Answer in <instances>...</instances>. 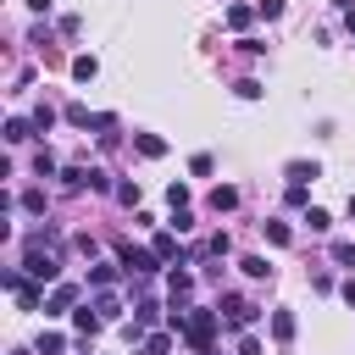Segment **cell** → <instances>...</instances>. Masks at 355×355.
<instances>
[{"label": "cell", "mask_w": 355, "mask_h": 355, "mask_svg": "<svg viewBox=\"0 0 355 355\" xmlns=\"http://www.w3.org/2000/svg\"><path fill=\"white\" fill-rule=\"evenodd\" d=\"M216 327H222V311H183V338L194 344V349H211L216 344Z\"/></svg>", "instance_id": "cell-1"}, {"label": "cell", "mask_w": 355, "mask_h": 355, "mask_svg": "<svg viewBox=\"0 0 355 355\" xmlns=\"http://www.w3.org/2000/svg\"><path fill=\"white\" fill-rule=\"evenodd\" d=\"M0 283L17 294V305H22V311H39V305H44V288H39V283H28V272H22V266H6V272H0Z\"/></svg>", "instance_id": "cell-2"}, {"label": "cell", "mask_w": 355, "mask_h": 355, "mask_svg": "<svg viewBox=\"0 0 355 355\" xmlns=\"http://www.w3.org/2000/svg\"><path fill=\"white\" fill-rule=\"evenodd\" d=\"M161 266H166V261H161L155 250H139V244H122V272H128V277H155Z\"/></svg>", "instance_id": "cell-3"}, {"label": "cell", "mask_w": 355, "mask_h": 355, "mask_svg": "<svg viewBox=\"0 0 355 355\" xmlns=\"http://www.w3.org/2000/svg\"><path fill=\"white\" fill-rule=\"evenodd\" d=\"M222 316H227V327H250V322H255L261 311H255L250 300H239V294H227V300H222Z\"/></svg>", "instance_id": "cell-4"}, {"label": "cell", "mask_w": 355, "mask_h": 355, "mask_svg": "<svg viewBox=\"0 0 355 355\" xmlns=\"http://www.w3.org/2000/svg\"><path fill=\"white\" fill-rule=\"evenodd\" d=\"M166 294H172V311H189V294H194V277H189V272H172V277H166Z\"/></svg>", "instance_id": "cell-5"}, {"label": "cell", "mask_w": 355, "mask_h": 355, "mask_svg": "<svg viewBox=\"0 0 355 355\" xmlns=\"http://www.w3.org/2000/svg\"><path fill=\"white\" fill-rule=\"evenodd\" d=\"M72 327H78V338H94V333L105 327V316H100L94 305H78V311H72Z\"/></svg>", "instance_id": "cell-6"}, {"label": "cell", "mask_w": 355, "mask_h": 355, "mask_svg": "<svg viewBox=\"0 0 355 355\" xmlns=\"http://www.w3.org/2000/svg\"><path fill=\"white\" fill-rule=\"evenodd\" d=\"M72 300H78V283H55V288H50V300H44V316H61Z\"/></svg>", "instance_id": "cell-7"}, {"label": "cell", "mask_w": 355, "mask_h": 355, "mask_svg": "<svg viewBox=\"0 0 355 355\" xmlns=\"http://www.w3.org/2000/svg\"><path fill=\"white\" fill-rule=\"evenodd\" d=\"M150 250H155V255H161V261H178V266H183V261H189V255H183V250H178V233H155V239H150Z\"/></svg>", "instance_id": "cell-8"}, {"label": "cell", "mask_w": 355, "mask_h": 355, "mask_svg": "<svg viewBox=\"0 0 355 355\" xmlns=\"http://www.w3.org/2000/svg\"><path fill=\"white\" fill-rule=\"evenodd\" d=\"M116 277H122V261H116V266H111V261H100V266H89V288H111Z\"/></svg>", "instance_id": "cell-9"}, {"label": "cell", "mask_w": 355, "mask_h": 355, "mask_svg": "<svg viewBox=\"0 0 355 355\" xmlns=\"http://www.w3.org/2000/svg\"><path fill=\"white\" fill-rule=\"evenodd\" d=\"M39 128H33V116H11L6 122V144H22V139H33Z\"/></svg>", "instance_id": "cell-10"}, {"label": "cell", "mask_w": 355, "mask_h": 355, "mask_svg": "<svg viewBox=\"0 0 355 355\" xmlns=\"http://www.w3.org/2000/svg\"><path fill=\"white\" fill-rule=\"evenodd\" d=\"M133 144H139V155H150V161L166 155V139H161V133H133Z\"/></svg>", "instance_id": "cell-11"}, {"label": "cell", "mask_w": 355, "mask_h": 355, "mask_svg": "<svg viewBox=\"0 0 355 355\" xmlns=\"http://www.w3.org/2000/svg\"><path fill=\"white\" fill-rule=\"evenodd\" d=\"M233 205H239V189L233 183H216L211 189V211H233Z\"/></svg>", "instance_id": "cell-12"}, {"label": "cell", "mask_w": 355, "mask_h": 355, "mask_svg": "<svg viewBox=\"0 0 355 355\" xmlns=\"http://www.w3.org/2000/svg\"><path fill=\"white\" fill-rule=\"evenodd\" d=\"M94 311H100L105 322H116V316H122V300H116L111 288H100V294H94Z\"/></svg>", "instance_id": "cell-13"}, {"label": "cell", "mask_w": 355, "mask_h": 355, "mask_svg": "<svg viewBox=\"0 0 355 355\" xmlns=\"http://www.w3.org/2000/svg\"><path fill=\"white\" fill-rule=\"evenodd\" d=\"M272 338H277V344L294 338V311H272Z\"/></svg>", "instance_id": "cell-14"}, {"label": "cell", "mask_w": 355, "mask_h": 355, "mask_svg": "<svg viewBox=\"0 0 355 355\" xmlns=\"http://www.w3.org/2000/svg\"><path fill=\"white\" fill-rule=\"evenodd\" d=\"M311 178H322L316 161H288V183H311Z\"/></svg>", "instance_id": "cell-15"}, {"label": "cell", "mask_w": 355, "mask_h": 355, "mask_svg": "<svg viewBox=\"0 0 355 355\" xmlns=\"http://www.w3.org/2000/svg\"><path fill=\"white\" fill-rule=\"evenodd\" d=\"M94 72H100V61H94V55H72V78H78V83H89Z\"/></svg>", "instance_id": "cell-16"}, {"label": "cell", "mask_w": 355, "mask_h": 355, "mask_svg": "<svg viewBox=\"0 0 355 355\" xmlns=\"http://www.w3.org/2000/svg\"><path fill=\"white\" fill-rule=\"evenodd\" d=\"M250 17H255L250 6H227V28H233V33H244V28H250Z\"/></svg>", "instance_id": "cell-17"}, {"label": "cell", "mask_w": 355, "mask_h": 355, "mask_svg": "<svg viewBox=\"0 0 355 355\" xmlns=\"http://www.w3.org/2000/svg\"><path fill=\"white\" fill-rule=\"evenodd\" d=\"M55 172H61V166H55V155H50V150H39V155H33V178H55Z\"/></svg>", "instance_id": "cell-18"}, {"label": "cell", "mask_w": 355, "mask_h": 355, "mask_svg": "<svg viewBox=\"0 0 355 355\" xmlns=\"http://www.w3.org/2000/svg\"><path fill=\"white\" fill-rule=\"evenodd\" d=\"M61 189H89V166H67L61 172Z\"/></svg>", "instance_id": "cell-19"}, {"label": "cell", "mask_w": 355, "mask_h": 355, "mask_svg": "<svg viewBox=\"0 0 355 355\" xmlns=\"http://www.w3.org/2000/svg\"><path fill=\"white\" fill-rule=\"evenodd\" d=\"M239 266H244V277H272V266H266V255H244Z\"/></svg>", "instance_id": "cell-20"}, {"label": "cell", "mask_w": 355, "mask_h": 355, "mask_svg": "<svg viewBox=\"0 0 355 355\" xmlns=\"http://www.w3.org/2000/svg\"><path fill=\"white\" fill-rule=\"evenodd\" d=\"M39 355H67V338L61 333H39Z\"/></svg>", "instance_id": "cell-21"}, {"label": "cell", "mask_w": 355, "mask_h": 355, "mask_svg": "<svg viewBox=\"0 0 355 355\" xmlns=\"http://www.w3.org/2000/svg\"><path fill=\"white\" fill-rule=\"evenodd\" d=\"M166 349H172V327H166V333H150V338H144V355H166Z\"/></svg>", "instance_id": "cell-22"}, {"label": "cell", "mask_w": 355, "mask_h": 355, "mask_svg": "<svg viewBox=\"0 0 355 355\" xmlns=\"http://www.w3.org/2000/svg\"><path fill=\"white\" fill-rule=\"evenodd\" d=\"M22 211H28V216H44V189H28V194H22Z\"/></svg>", "instance_id": "cell-23"}, {"label": "cell", "mask_w": 355, "mask_h": 355, "mask_svg": "<svg viewBox=\"0 0 355 355\" xmlns=\"http://www.w3.org/2000/svg\"><path fill=\"white\" fill-rule=\"evenodd\" d=\"M305 227H311V233H327V227H333V216H327V211H316V205H311V211H305Z\"/></svg>", "instance_id": "cell-24"}, {"label": "cell", "mask_w": 355, "mask_h": 355, "mask_svg": "<svg viewBox=\"0 0 355 355\" xmlns=\"http://www.w3.org/2000/svg\"><path fill=\"white\" fill-rule=\"evenodd\" d=\"M155 311H161L155 300H139V305H133V322H139V327H150V322H155Z\"/></svg>", "instance_id": "cell-25"}, {"label": "cell", "mask_w": 355, "mask_h": 355, "mask_svg": "<svg viewBox=\"0 0 355 355\" xmlns=\"http://www.w3.org/2000/svg\"><path fill=\"white\" fill-rule=\"evenodd\" d=\"M33 128L50 133V128H55V105H39V111H33Z\"/></svg>", "instance_id": "cell-26"}, {"label": "cell", "mask_w": 355, "mask_h": 355, "mask_svg": "<svg viewBox=\"0 0 355 355\" xmlns=\"http://www.w3.org/2000/svg\"><path fill=\"white\" fill-rule=\"evenodd\" d=\"M166 205L183 211V205H189V183H172V189H166Z\"/></svg>", "instance_id": "cell-27"}, {"label": "cell", "mask_w": 355, "mask_h": 355, "mask_svg": "<svg viewBox=\"0 0 355 355\" xmlns=\"http://www.w3.org/2000/svg\"><path fill=\"white\" fill-rule=\"evenodd\" d=\"M261 227H266V239H272V244H288V239H294V233H288V222H261Z\"/></svg>", "instance_id": "cell-28"}, {"label": "cell", "mask_w": 355, "mask_h": 355, "mask_svg": "<svg viewBox=\"0 0 355 355\" xmlns=\"http://www.w3.org/2000/svg\"><path fill=\"white\" fill-rule=\"evenodd\" d=\"M89 189H94V194H111V178H105L100 166H89Z\"/></svg>", "instance_id": "cell-29"}, {"label": "cell", "mask_w": 355, "mask_h": 355, "mask_svg": "<svg viewBox=\"0 0 355 355\" xmlns=\"http://www.w3.org/2000/svg\"><path fill=\"white\" fill-rule=\"evenodd\" d=\"M116 200H122V205H133V211H139V183H116Z\"/></svg>", "instance_id": "cell-30"}, {"label": "cell", "mask_w": 355, "mask_h": 355, "mask_svg": "<svg viewBox=\"0 0 355 355\" xmlns=\"http://www.w3.org/2000/svg\"><path fill=\"white\" fill-rule=\"evenodd\" d=\"M333 261H338V266H349V272H355V244H333Z\"/></svg>", "instance_id": "cell-31"}, {"label": "cell", "mask_w": 355, "mask_h": 355, "mask_svg": "<svg viewBox=\"0 0 355 355\" xmlns=\"http://www.w3.org/2000/svg\"><path fill=\"white\" fill-rule=\"evenodd\" d=\"M261 94H266V89H261L255 78H244V83H239V100H261Z\"/></svg>", "instance_id": "cell-32"}, {"label": "cell", "mask_w": 355, "mask_h": 355, "mask_svg": "<svg viewBox=\"0 0 355 355\" xmlns=\"http://www.w3.org/2000/svg\"><path fill=\"white\" fill-rule=\"evenodd\" d=\"M255 11H261V17H283V0H261Z\"/></svg>", "instance_id": "cell-33"}, {"label": "cell", "mask_w": 355, "mask_h": 355, "mask_svg": "<svg viewBox=\"0 0 355 355\" xmlns=\"http://www.w3.org/2000/svg\"><path fill=\"white\" fill-rule=\"evenodd\" d=\"M239 355H261V338H250V333H244V338H239Z\"/></svg>", "instance_id": "cell-34"}, {"label": "cell", "mask_w": 355, "mask_h": 355, "mask_svg": "<svg viewBox=\"0 0 355 355\" xmlns=\"http://www.w3.org/2000/svg\"><path fill=\"white\" fill-rule=\"evenodd\" d=\"M338 294H344V305H355V272L344 277V288H338Z\"/></svg>", "instance_id": "cell-35"}, {"label": "cell", "mask_w": 355, "mask_h": 355, "mask_svg": "<svg viewBox=\"0 0 355 355\" xmlns=\"http://www.w3.org/2000/svg\"><path fill=\"white\" fill-rule=\"evenodd\" d=\"M28 6H33V11H50V6H55V0H28Z\"/></svg>", "instance_id": "cell-36"}, {"label": "cell", "mask_w": 355, "mask_h": 355, "mask_svg": "<svg viewBox=\"0 0 355 355\" xmlns=\"http://www.w3.org/2000/svg\"><path fill=\"white\" fill-rule=\"evenodd\" d=\"M333 6H338V11H355V0H333Z\"/></svg>", "instance_id": "cell-37"}, {"label": "cell", "mask_w": 355, "mask_h": 355, "mask_svg": "<svg viewBox=\"0 0 355 355\" xmlns=\"http://www.w3.org/2000/svg\"><path fill=\"white\" fill-rule=\"evenodd\" d=\"M344 28H349V33H355V11H344Z\"/></svg>", "instance_id": "cell-38"}, {"label": "cell", "mask_w": 355, "mask_h": 355, "mask_svg": "<svg viewBox=\"0 0 355 355\" xmlns=\"http://www.w3.org/2000/svg\"><path fill=\"white\" fill-rule=\"evenodd\" d=\"M194 355H216V344H211V349H194Z\"/></svg>", "instance_id": "cell-39"}, {"label": "cell", "mask_w": 355, "mask_h": 355, "mask_svg": "<svg viewBox=\"0 0 355 355\" xmlns=\"http://www.w3.org/2000/svg\"><path fill=\"white\" fill-rule=\"evenodd\" d=\"M349 216H355V194H349Z\"/></svg>", "instance_id": "cell-40"}, {"label": "cell", "mask_w": 355, "mask_h": 355, "mask_svg": "<svg viewBox=\"0 0 355 355\" xmlns=\"http://www.w3.org/2000/svg\"><path fill=\"white\" fill-rule=\"evenodd\" d=\"M11 355H28V349H11Z\"/></svg>", "instance_id": "cell-41"}]
</instances>
